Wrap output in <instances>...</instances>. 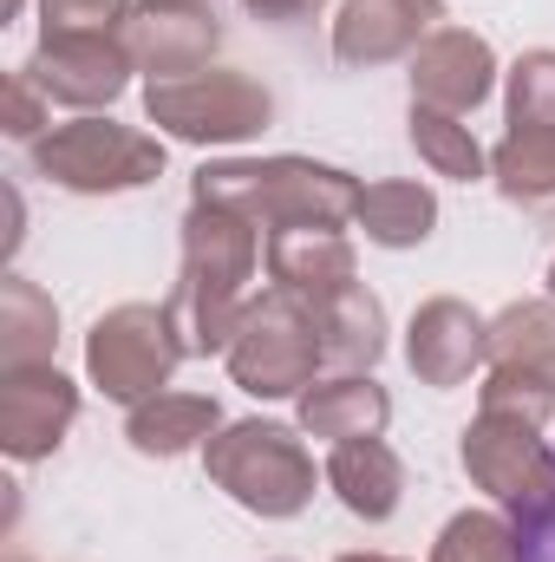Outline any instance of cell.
Masks as SVG:
<instances>
[{
	"mask_svg": "<svg viewBox=\"0 0 555 562\" xmlns=\"http://www.w3.org/2000/svg\"><path fill=\"white\" fill-rule=\"evenodd\" d=\"M327 491L360 524H386L406 504V464L386 438H347V445L327 451Z\"/></svg>",
	"mask_w": 555,
	"mask_h": 562,
	"instance_id": "obj_17",
	"label": "cell"
},
{
	"mask_svg": "<svg viewBox=\"0 0 555 562\" xmlns=\"http://www.w3.org/2000/svg\"><path fill=\"white\" fill-rule=\"evenodd\" d=\"M412 105H431V112H457L471 119L490 92H497V53L484 33L471 26H438L424 46L412 53Z\"/></svg>",
	"mask_w": 555,
	"mask_h": 562,
	"instance_id": "obj_14",
	"label": "cell"
},
{
	"mask_svg": "<svg viewBox=\"0 0 555 562\" xmlns=\"http://www.w3.org/2000/svg\"><path fill=\"white\" fill-rule=\"evenodd\" d=\"M360 177L340 164H314V157H223L203 164L190 196L249 216L256 229H294V223H327L347 229L360 216Z\"/></svg>",
	"mask_w": 555,
	"mask_h": 562,
	"instance_id": "obj_2",
	"label": "cell"
},
{
	"mask_svg": "<svg viewBox=\"0 0 555 562\" xmlns=\"http://www.w3.org/2000/svg\"><path fill=\"white\" fill-rule=\"evenodd\" d=\"M490 183L543 216L555 203V125H510L490 150Z\"/></svg>",
	"mask_w": 555,
	"mask_h": 562,
	"instance_id": "obj_21",
	"label": "cell"
},
{
	"mask_svg": "<svg viewBox=\"0 0 555 562\" xmlns=\"http://www.w3.org/2000/svg\"><path fill=\"white\" fill-rule=\"evenodd\" d=\"M26 164L33 177L72 196H118L163 177V138L118 119H72V125H53L39 144H26Z\"/></svg>",
	"mask_w": 555,
	"mask_h": 562,
	"instance_id": "obj_5",
	"label": "cell"
},
{
	"mask_svg": "<svg viewBox=\"0 0 555 562\" xmlns=\"http://www.w3.org/2000/svg\"><path fill=\"white\" fill-rule=\"evenodd\" d=\"M46 105H53V99H46L26 72H13V79H7V138L13 144H39L46 138Z\"/></svg>",
	"mask_w": 555,
	"mask_h": 562,
	"instance_id": "obj_29",
	"label": "cell"
},
{
	"mask_svg": "<svg viewBox=\"0 0 555 562\" xmlns=\"http://www.w3.org/2000/svg\"><path fill=\"white\" fill-rule=\"evenodd\" d=\"M550 301H555V262H550Z\"/></svg>",
	"mask_w": 555,
	"mask_h": 562,
	"instance_id": "obj_33",
	"label": "cell"
},
{
	"mask_svg": "<svg viewBox=\"0 0 555 562\" xmlns=\"http://www.w3.org/2000/svg\"><path fill=\"white\" fill-rule=\"evenodd\" d=\"M406 367L418 373V386H438V393L464 386L477 367H490V321L457 294L418 301L406 327Z\"/></svg>",
	"mask_w": 555,
	"mask_h": 562,
	"instance_id": "obj_12",
	"label": "cell"
},
{
	"mask_svg": "<svg viewBox=\"0 0 555 562\" xmlns=\"http://www.w3.org/2000/svg\"><path fill=\"white\" fill-rule=\"evenodd\" d=\"M262 269V229L236 210H216V203H190L183 216V269L170 288V321L183 334V353L190 360H209V353H229L242 314H249V281Z\"/></svg>",
	"mask_w": 555,
	"mask_h": 562,
	"instance_id": "obj_1",
	"label": "cell"
},
{
	"mask_svg": "<svg viewBox=\"0 0 555 562\" xmlns=\"http://www.w3.org/2000/svg\"><path fill=\"white\" fill-rule=\"evenodd\" d=\"M79 419V386L39 360V367H0V451L13 464H39L66 445Z\"/></svg>",
	"mask_w": 555,
	"mask_h": 562,
	"instance_id": "obj_11",
	"label": "cell"
},
{
	"mask_svg": "<svg viewBox=\"0 0 555 562\" xmlns=\"http://www.w3.org/2000/svg\"><path fill=\"white\" fill-rule=\"evenodd\" d=\"M183 360L190 353H183V334H177L170 307H150V301H125V307L99 314L92 334H86V373L125 413L144 406V400H157Z\"/></svg>",
	"mask_w": 555,
	"mask_h": 562,
	"instance_id": "obj_8",
	"label": "cell"
},
{
	"mask_svg": "<svg viewBox=\"0 0 555 562\" xmlns=\"http://www.w3.org/2000/svg\"><path fill=\"white\" fill-rule=\"evenodd\" d=\"M314 327H320V353L333 373H373L386 353V307L366 281H347L333 294L314 301Z\"/></svg>",
	"mask_w": 555,
	"mask_h": 562,
	"instance_id": "obj_18",
	"label": "cell"
},
{
	"mask_svg": "<svg viewBox=\"0 0 555 562\" xmlns=\"http://www.w3.org/2000/svg\"><path fill=\"white\" fill-rule=\"evenodd\" d=\"M431 562H530V530L503 510H457L438 530Z\"/></svg>",
	"mask_w": 555,
	"mask_h": 562,
	"instance_id": "obj_25",
	"label": "cell"
},
{
	"mask_svg": "<svg viewBox=\"0 0 555 562\" xmlns=\"http://www.w3.org/2000/svg\"><path fill=\"white\" fill-rule=\"evenodd\" d=\"M294 419H301L307 438L347 445V438H380L386 419H393V400L373 373H327L294 400Z\"/></svg>",
	"mask_w": 555,
	"mask_h": 562,
	"instance_id": "obj_16",
	"label": "cell"
},
{
	"mask_svg": "<svg viewBox=\"0 0 555 562\" xmlns=\"http://www.w3.org/2000/svg\"><path fill=\"white\" fill-rule=\"evenodd\" d=\"M269 256V281L301 294V301H320L347 281H360V262H353V243L327 223H294V229H269L262 243Z\"/></svg>",
	"mask_w": 555,
	"mask_h": 562,
	"instance_id": "obj_15",
	"label": "cell"
},
{
	"mask_svg": "<svg viewBox=\"0 0 555 562\" xmlns=\"http://www.w3.org/2000/svg\"><path fill=\"white\" fill-rule=\"evenodd\" d=\"M333 562H399V557H380V550H347V557H333Z\"/></svg>",
	"mask_w": 555,
	"mask_h": 562,
	"instance_id": "obj_31",
	"label": "cell"
},
{
	"mask_svg": "<svg viewBox=\"0 0 555 562\" xmlns=\"http://www.w3.org/2000/svg\"><path fill=\"white\" fill-rule=\"evenodd\" d=\"M59 347V307L39 281L0 276V367H39Z\"/></svg>",
	"mask_w": 555,
	"mask_h": 562,
	"instance_id": "obj_22",
	"label": "cell"
},
{
	"mask_svg": "<svg viewBox=\"0 0 555 562\" xmlns=\"http://www.w3.org/2000/svg\"><path fill=\"white\" fill-rule=\"evenodd\" d=\"M477 413H503V419H530L550 425L555 419V386L536 373H510V367H490L484 386H477Z\"/></svg>",
	"mask_w": 555,
	"mask_h": 562,
	"instance_id": "obj_27",
	"label": "cell"
},
{
	"mask_svg": "<svg viewBox=\"0 0 555 562\" xmlns=\"http://www.w3.org/2000/svg\"><path fill=\"white\" fill-rule=\"evenodd\" d=\"M406 132H412V150L424 157V170H431V177H451V183H477V177H490V150L477 144V132H471L457 112L412 105Z\"/></svg>",
	"mask_w": 555,
	"mask_h": 562,
	"instance_id": "obj_24",
	"label": "cell"
},
{
	"mask_svg": "<svg viewBox=\"0 0 555 562\" xmlns=\"http://www.w3.org/2000/svg\"><path fill=\"white\" fill-rule=\"evenodd\" d=\"M353 223L380 249H418L438 229V196L424 183H412V177H380V183L360 190V216Z\"/></svg>",
	"mask_w": 555,
	"mask_h": 562,
	"instance_id": "obj_20",
	"label": "cell"
},
{
	"mask_svg": "<svg viewBox=\"0 0 555 562\" xmlns=\"http://www.w3.org/2000/svg\"><path fill=\"white\" fill-rule=\"evenodd\" d=\"M144 119L177 144H249L275 125V99L236 66H203L190 79L144 86Z\"/></svg>",
	"mask_w": 555,
	"mask_h": 562,
	"instance_id": "obj_7",
	"label": "cell"
},
{
	"mask_svg": "<svg viewBox=\"0 0 555 562\" xmlns=\"http://www.w3.org/2000/svg\"><path fill=\"white\" fill-rule=\"evenodd\" d=\"M203 471L209 484L242 504L249 517H301L314 504V458L301 445V431L281 419H236L223 425L209 445H203Z\"/></svg>",
	"mask_w": 555,
	"mask_h": 562,
	"instance_id": "obj_3",
	"label": "cell"
},
{
	"mask_svg": "<svg viewBox=\"0 0 555 562\" xmlns=\"http://www.w3.org/2000/svg\"><path fill=\"white\" fill-rule=\"evenodd\" d=\"M132 0H39V40L53 33H118Z\"/></svg>",
	"mask_w": 555,
	"mask_h": 562,
	"instance_id": "obj_28",
	"label": "cell"
},
{
	"mask_svg": "<svg viewBox=\"0 0 555 562\" xmlns=\"http://www.w3.org/2000/svg\"><path fill=\"white\" fill-rule=\"evenodd\" d=\"M503 105L510 125H555V53L536 46L503 72Z\"/></svg>",
	"mask_w": 555,
	"mask_h": 562,
	"instance_id": "obj_26",
	"label": "cell"
},
{
	"mask_svg": "<svg viewBox=\"0 0 555 562\" xmlns=\"http://www.w3.org/2000/svg\"><path fill=\"white\" fill-rule=\"evenodd\" d=\"M444 26V0H340L333 13V59L340 66H393Z\"/></svg>",
	"mask_w": 555,
	"mask_h": 562,
	"instance_id": "obj_13",
	"label": "cell"
},
{
	"mask_svg": "<svg viewBox=\"0 0 555 562\" xmlns=\"http://www.w3.org/2000/svg\"><path fill=\"white\" fill-rule=\"evenodd\" d=\"M118 40H125L132 66L150 72V86H157V79L203 72L216 59V46H223V26L196 0H132L125 20H118Z\"/></svg>",
	"mask_w": 555,
	"mask_h": 562,
	"instance_id": "obj_10",
	"label": "cell"
},
{
	"mask_svg": "<svg viewBox=\"0 0 555 562\" xmlns=\"http://www.w3.org/2000/svg\"><path fill=\"white\" fill-rule=\"evenodd\" d=\"M53 105H72V112H99L112 105L125 86H132V53L118 33H53L33 46V59L20 66Z\"/></svg>",
	"mask_w": 555,
	"mask_h": 562,
	"instance_id": "obj_9",
	"label": "cell"
},
{
	"mask_svg": "<svg viewBox=\"0 0 555 562\" xmlns=\"http://www.w3.org/2000/svg\"><path fill=\"white\" fill-rule=\"evenodd\" d=\"M223 431V406L209 393H157L125 413V438L144 458H183Z\"/></svg>",
	"mask_w": 555,
	"mask_h": 562,
	"instance_id": "obj_19",
	"label": "cell"
},
{
	"mask_svg": "<svg viewBox=\"0 0 555 562\" xmlns=\"http://www.w3.org/2000/svg\"><path fill=\"white\" fill-rule=\"evenodd\" d=\"M196 7H209V0H196Z\"/></svg>",
	"mask_w": 555,
	"mask_h": 562,
	"instance_id": "obj_34",
	"label": "cell"
},
{
	"mask_svg": "<svg viewBox=\"0 0 555 562\" xmlns=\"http://www.w3.org/2000/svg\"><path fill=\"white\" fill-rule=\"evenodd\" d=\"M543 223H550V229H555V203H550V210H543Z\"/></svg>",
	"mask_w": 555,
	"mask_h": 562,
	"instance_id": "obj_32",
	"label": "cell"
},
{
	"mask_svg": "<svg viewBox=\"0 0 555 562\" xmlns=\"http://www.w3.org/2000/svg\"><path fill=\"white\" fill-rule=\"evenodd\" d=\"M223 360H229V380L249 400H301L320 380V367H327L320 327H314V301H301L287 288L256 294Z\"/></svg>",
	"mask_w": 555,
	"mask_h": 562,
	"instance_id": "obj_4",
	"label": "cell"
},
{
	"mask_svg": "<svg viewBox=\"0 0 555 562\" xmlns=\"http://www.w3.org/2000/svg\"><path fill=\"white\" fill-rule=\"evenodd\" d=\"M457 458H464L471 484L497 497L503 517H517L523 530L555 524V445L543 438V425L477 413L457 438Z\"/></svg>",
	"mask_w": 555,
	"mask_h": 562,
	"instance_id": "obj_6",
	"label": "cell"
},
{
	"mask_svg": "<svg viewBox=\"0 0 555 562\" xmlns=\"http://www.w3.org/2000/svg\"><path fill=\"white\" fill-rule=\"evenodd\" d=\"M490 367H510V373H536L555 386V301H510L497 321H490Z\"/></svg>",
	"mask_w": 555,
	"mask_h": 562,
	"instance_id": "obj_23",
	"label": "cell"
},
{
	"mask_svg": "<svg viewBox=\"0 0 555 562\" xmlns=\"http://www.w3.org/2000/svg\"><path fill=\"white\" fill-rule=\"evenodd\" d=\"M249 13H262V20H307V13H320L327 0H242Z\"/></svg>",
	"mask_w": 555,
	"mask_h": 562,
	"instance_id": "obj_30",
	"label": "cell"
}]
</instances>
